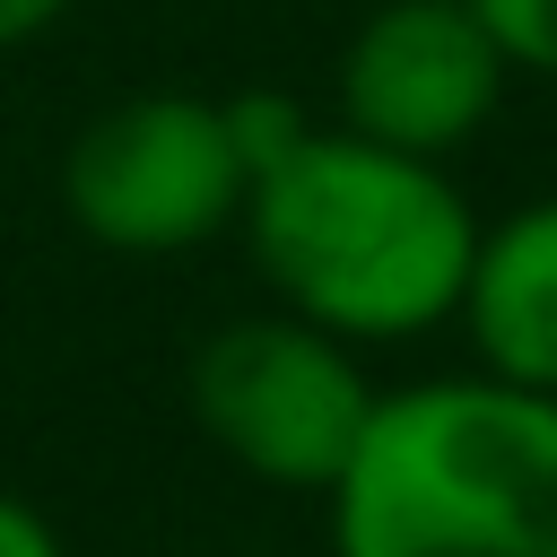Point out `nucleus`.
<instances>
[{
	"mask_svg": "<svg viewBox=\"0 0 557 557\" xmlns=\"http://www.w3.org/2000/svg\"><path fill=\"white\" fill-rule=\"evenodd\" d=\"M487 44L505 52V70H531V78H557V0H470Z\"/></svg>",
	"mask_w": 557,
	"mask_h": 557,
	"instance_id": "0eeeda50",
	"label": "nucleus"
},
{
	"mask_svg": "<svg viewBox=\"0 0 557 557\" xmlns=\"http://www.w3.org/2000/svg\"><path fill=\"white\" fill-rule=\"evenodd\" d=\"M244 148L226 122V96L148 87L96 113L61 157V209L87 244L122 261H174L235 226L244 209Z\"/></svg>",
	"mask_w": 557,
	"mask_h": 557,
	"instance_id": "20e7f679",
	"label": "nucleus"
},
{
	"mask_svg": "<svg viewBox=\"0 0 557 557\" xmlns=\"http://www.w3.org/2000/svg\"><path fill=\"white\" fill-rule=\"evenodd\" d=\"M322 505L331 557H557V392L496 374L374 392Z\"/></svg>",
	"mask_w": 557,
	"mask_h": 557,
	"instance_id": "f03ea898",
	"label": "nucleus"
},
{
	"mask_svg": "<svg viewBox=\"0 0 557 557\" xmlns=\"http://www.w3.org/2000/svg\"><path fill=\"white\" fill-rule=\"evenodd\" d=\"M191 418L200 435L261 487H287V496H322L366 418H374V383H366V357L305 322V313H244V322H218L200 348H191Z\"/></svg>",
	"mask_w": 557,
	"mask_h": 557,
	"instance_id": "7ed1b4c3",
	"label": "nucleus"
},
{
	"mask_svg": "<svg viewBox=\"0 0 557 557\" xmlns=\"http://www.w3.org/2000/svg\"><path fill=\"white\" fill-rule=\"evenodd\" d=\"M226 122H235L244 165L261 174V165H270L287 139H305V122H313V113H305L296 96H278V87H244V96H226Z\"/></svg>",
	"mask_w": 557,
	"mask_h": 557,
	"instance_id": "6e6552de",
	"label": "nucleus"
},
{
	"mask_svg": "<svg viewBox=\"0 0 557 557\" xmlns=\"http://www.w3.org/2000/svg\"><path fill=\"white\" fill-rule=\"evenodd\" d=\"M78 0H0V52H17V44H44L61 17H70Z\"/></svg>",
	"mask_w": 557,
	"mask_h": 557,
	"instance_id": "9d476101",
	"label": "nucleus"
},
{
	"mask_svg": "<svg viewBox=\"0 0 557 557\" xmlns=\"http://www.w3.org/2000/svg\"><path fill=\"white\" fill-rule=\"evenodd\" d=\"M453 322L470 331L479 374L557 392V191H540L505 218H479Z\"/></svg>",
	"mask_w": 557,
	"mask_h": 557,
	"instance_id": "423d86ee",
	"label": "nucleus"
},
{
	"mask_svg": "<svg viewBox=\"0 0 557 557\" xmlns=\"http://www.w3.org/2000/svg\"><path fill=\"white\" fill-rule=\"evenodd\" d=\"M0 557H70V548H61V531H52L26 496L0 487Z\"/></svg>",
	"mask_w": 557,
	"mask_h": 557,
	"instance_id": "1a4fd4ad",
	"label": "nucleus"
},
{
	"mask_svg": "<svg viewBox=\"0 0 557 557\" xmlns=\"http://www.w3.org/2000/svg\"><path fill=\"white\" fill-rule=\"evenodd\" d=\"M505 52L470 0H366L339 44V131H366L409 157L470 148L505 104Z\"/></svg>",
	"mask_w": 557,
	"mask_h": 557,
	"instance_id": "39448f33",
	"label": "nucleus"
},
{
	"mask_svg": "<svg viewBox=\"0 0 557 557\" xmlns=\"http://www.w3.org/2000/svg\"><path fill=\"white\" fill-rule=\"evenodd\" d=\"M235 226L261 287L348 348H392L453 322L479 244V209L444 157H409L339 122H305V139L244 183Z\"/></svg>",
	"mask_w": 557,
	"mask_h": 557,
	"instance_id": "f257e3e1",
	"label": "nucleus"
}]
</instances>
